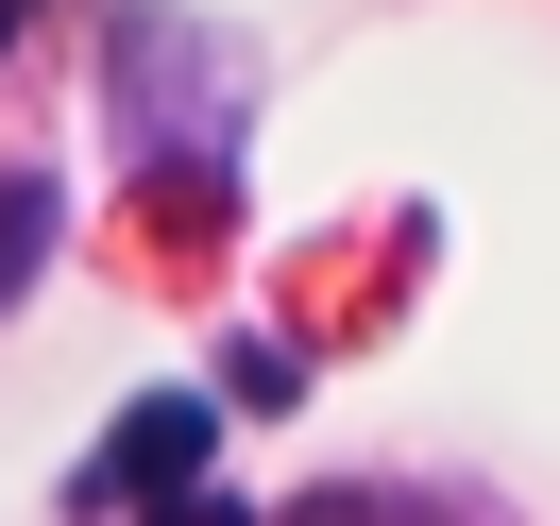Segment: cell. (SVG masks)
I'll list each match as a JSON object with an SVG mask.
<instances>
[{"label": "cell", "mask_w": 560, "mask_h": 526, "mask_svg": "<svg viewBox=\"0 0 560 526\" xmlns=\"http://www.w3.org/2000/svg\"><path fill=\"white\" fill-rule=\"evenodd\" d=\"M205 442H221V408H187V390H153L137 424L103 442V476H85V510H153L171 526L187 510V476H205Z\"/></svg>", "instance_id": "obj_1"}, {"label": "cell", "mask_w": 560, "mask_h": 526, "mask_svg": "<svg viewBox=\"0 0 560 526\" xmlns=\"http://www.w3.org/2000/svg\"><path fill=\"white\" fill-rule=\"evenodd\" d=\"M51 238H69V187H51V171H0V306L51 272Z\"/></svg>", "instance_id": "obj_2"}, {"label": "cell", "mask_w": 560, "mask_h": 526, "mask_svg": "<svg viewBox=\"0 0 560 526\" xmlns=\"http://www.w3.org/2000/svg\"><path fill=\"white\" fill-rule=\"evenodd\" d=\"M0 51H18V0H0Z\"/></svg>", "instance_id": "obj_3"}]
</instances>
